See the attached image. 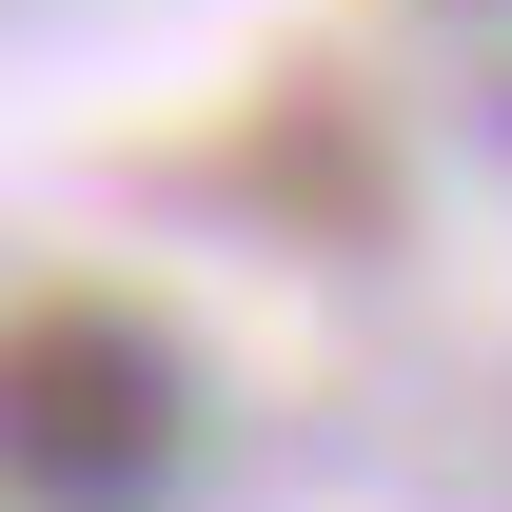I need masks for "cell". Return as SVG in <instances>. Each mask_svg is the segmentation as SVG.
<instances>
[{
  "label": "cell",
  "instance_id": "obj_1",
  "mask_svg": "<svg viewBox=\"0 0 512 512\" xmlns=\"http://www.w3.org/2000/svg\"><path fill=\"white\" fill-rule=\"evenodd\" d=\"M197 355L138 296H20L0 316V512H178Z\"/></svg>",
  "mask_w": 512,
  "mask_h": 512
}]
</instances>
